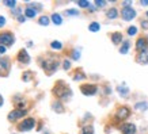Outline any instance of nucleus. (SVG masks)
Segmentation results:
<instances>
[{"label": "nucleus", "instance_id": "nucleus-8", "mask_svg": "<svg viewBox=\"0 0 148 134\" xmlns=\"http://www.w3.org/2000/svg\"><path fill=\"white\" fill-rule=\"evenodd\" d=\"M122 134H135L136 133V126L133 123H125L121 126Z\"/></svg>", "mask_w": 148, "mask_h": 134}, {"label": "nucleus", "instance_id": "nucleus-32", "mask_svg": "<svg viewBox=\"0 0 148 134\" xmlns=\"http://www.w3.org/2000/svg\"><path fill=\"white\" fill-rule=\"evenodd\" d=\"M30 75H32L30 72H26V73H25V76H23V80H25V81H29V80H30V77H32Z\"/></svg>", "mask_w": 148, "mask_h": 134}, {"label": "nucleus", "instance_id": "nucleus-15", "mask_svg": "<svg viewBox=\"0 0 148 134\" xmlns=\"http://www.w3.org/2000/svg\"><path fill=\"white\" fill-rule=\"evenodd\" d=\"M112 41H113V44H116L118 45L120 42L122 41V35H121V33H114L112 35Z\"/></svg>", "mask_w": 148, "mask_h": 134}, {"label": "nucleus", "instance_id": "nucleus-29", "mask_svg": "<svg viewBox=\"0 0 148 134\" xmlns=\"http://www.w3.org/2000/svg\"><path fill=\"white\" fill-rule=\"evenodd\" d=\"M73 79L75 80H83V79H86V76L82 75V73H76V76H73Z\"/></svg>", "mask_w": 148, "mask_h": 134}, {"label": "nucleus", "instance_id": "nucleus-39", "mask_svg": "<svg viewBox=\"0 0 148 134\" xmlns=\"http://www.w3.org/2000/svg\"><path fill=\"white\" fill-rule=\"evenodd\" d=\"M140 4L141 5H148V0L147 1H140Z\"/></svg>", "mask_w": 148, "mask_h": 134}, {"label": "nucleus", "instance_id": "nucleus-22", "mask_svg": "<svg viewBox=\"0 0 148 134\" xmlns=\"http://www.w3.org/2000/svg\"><path fill=\"white\" fill-rule=\"evenodd\" d=\"M50 46H52V49H56V50H60L61 48H63L61 42H58V41H53V42L50 44Z\"/></svg>", "mask_w": 148, "mask_h": 134}, {"label": "nucleus", "instance_id": "nucleus-21", "mask_svg": "<svg viewBox=\"0 0 148 134\" xmlns=\"http://www.w3.org/2000/svg\"><path fill=\"white\" fill-rule=\"evenodd\" d=\"M8 69V61L0 58V71H7Z\"/></svg>", "mask_w": 148, "mask_h": 134}, {"label": "nucleus", "instance_id": "nucleus-42", "mask_svg": "<svg viewBox=\"0 0 148 134\" xmlns=\"http://www.w3.org/2000/svg\"><path fill=\"white\" fill-rule=\"evenodd\" d=\"M147 16H148V12H147Z\"/></svg>", "mask_w": 148, "mask_h": 134}, {"label": "nucleus", "instance_id": "nucleus-5", "mask_svg": "<svg viewBox=\"0 0 148 134\" xmlns=\"http://www.w3.org/2000/svg\"><path fill=\"white\" fill-rule=\"evenodd\" d=\"M122 18H124V20H132V19L136 16V11L132 7H125V8L122 10Z\"/></svg>", "mask_w": 148, "mask_h": 134}, {"label": "nucleus", "instance_id": "nucleus-34", "mask_svg": "<svg viewBox=\"0 0 148 134\" xmlns=\"http://www.w3.org/2000/svg\"><path fill=\"white\" fill-rule=\"evenodd\" d=\"M95 4L98 5V7H103V5L106 4V1H99V0H97V1H95Z\"/></svg>", "mask_w": 148, "mask_h": 134}, {"label": "nucleus", "instance_id": "nucleus-26", "mask_svg": "<svg viewBox=\"0 0 148 134\" xmlns=\"http://www.w3.org/2000/svg\"><path fill=\"white\" fill-rule=\"evenodd\" d=\"M72 58H73V60H79V58H80V52H79V50H73V52H72Z\"/></svg>", "mask_w": 148, "mask_h": 134}, {"label": "nucleus", "instance_id": "nucleus-12", "mask_svg": "<svg viewBox=\"0 0 148 134\" xmlns=\"http://www.w3.org/2000/svg\"><path fill=\"white\" fill-rule=\"evenodd\" d=\"M137 61L140 64H148V49L141 52V53L137 56Z\"/></svg>", "mask_w": 148, "mask_h": 134}, {"label": "nucleus", "instance_id": "nucleus-4", "mask_svg": "<svg viewBox=\"0 0 148 134\" xmlns=\"http://www.w3.org/2000/svg\"><path fill=\"white\" fill-rule=\"evenodd\" d=\"M14 44V35L10 33H4V34H0V45L3 46H10Z\"/></svg>", "mask_w": 148, "mask_h": 134}, {"label": "nucleus", "instance_id": "nucleus-23", "mask_svg": "<svg viewBox=\"0 0 148 134\" xmlns=\"http://www.w3.org/2000/svg\"><path fill=\"white\" fill-rule=\"evenodd\" d=\"M38 23L42 24V26H48V24H49V18H48V16H41Z\"/></svg>", "mask_w": 148, "mask_h": 134}, {"label": "nucleus", "instance_id": "nucleus-1", "mask_svg": "<svg viewBox=\"0 0 148 134\" xmlns=\"http://www.w3.org/2000/svg\"><path fill=\"white\" fill-rule=\"evenodd\" d=\"M54 94L57 95L60 99H63V100H68L72 96L71 89L68 88V87H65V85H57L54 88Z\"/></svg>", "mask_w": 148, "mask_h": 134}, {"label": "nucleus", "instance_id": "nucleus-6", "mask_svg": "<svg viewBox=\"0 0 148 134\" xmlns=\"http://www.w3.org/2000/svg\"><path fill=\"white\" fill-rule=\"evenodd\" d=\"M80 89L86 96H91V95L97 94V85H94V84H84V85H82Z\"/></svg>", "mask_w": 148, "mask_h": 134}, {"label": "nucleus", "instance_id": "nucleus-40", "mask_svg": "<svg viewBox=\"0 0 148 134\" xmlns=\"http://www.w3.org/2000/svg\"><path fill=\"white\" fill-rule=\"evenodd\" d=\"M132 4V1H124V5H130Z\"/></svg>", "mask_w": 148, "mask_h": 134}, {"label": "nucleus", "instance_id": "nucleus-35", "mask_svg": "<svg viewBox=\"0 0 148 134\" xmlns=\"http://www.w3.org/2000/svg\"><path fill=\"white\" fill-rule=\"evenodd\" d=\"M5 24V18L4 16H0V27H3Z\"/></svg>", "mask_w": 148, "mask_h": 134}, {"label": "nucleus", "instance_id": "nucleus-19", "mask_svg": "<svg viewBox=\"0 0 148 134\" xmlns=\"http://www.w3.org/2000/svg\"><path fill=\"white\" fill-rule=\"evenodd\" d=\"M52 20H53L54 24H61L63 23V19H61V16L58 14H53L52 15Z\"/></svg>", "mask_w": 148, "mask_h": 134}, {"label": "nucleus", "instance_id": "nucleus-31", "mask_svg": "<svg viewBox=\"0 0 148 134\" xmlns=\"http://www.w3.org/2000/svg\"><path fill=\"white\" fill-rule=\"evenodd\" d=\"M4 4L7 5V7H11V8H14L16 3H15V1H4Z\"/></svg>", "mask_w": 148, "mask_h": 134}, {"label": "nucleus", "instance_id": "nucleus-7", "mask_svg": "<svg viewBox=\"0 0 148 134\" xmlns=\"http://www.w3.org/2000/svg\"><path fill=\"white\" fill-rule=\"evenodd\" d=\"M130 111H129V108L128 107H121L118 111H117L116 114V118H117V121H122V119H126L128 116H129Z\"/></svg>", "mask_w": 148, "mask_h": 134}, {"label": "nucleus", "instance_id": "nucleus-27", "mask_svg": "<svg viewBox=\"0 0 148 134\" xmlns=\"http://www.w3.org/2000/svg\"><path fill=\"white\" fill-rule=\"evenodd\" d=\"M136 33H137V29H136L135 26H132L128 29V34H129V35H135Z\"/></svg>", "mask_w": 148, "mask_h": 134}, {"label": "nucleus", "instance_id": "nucleus-33", "mask_svg": "<svg viewBox=\"0 0 148 134\" xmlns=\"http://www.w3.org/2000/svg\"><path fill=\"white\" fill-rule=\"evenodd\" d=\"M64 69H69V68H71V63H69V61H68V60H65V61H64Z\"/></svg>", "mask_w": 148, "mask_h": 134}, {"label": "nucleus", "instance_id": "nucleus-36", "mask_svg": "<svg viewBox=\"0 0 148 134\" xmlns=\"http://www.w3.org/2000/svg\"><path fill=\"white\" fill-rule=\"evenodd\" d=\"M4 53H5V46L0 45V56H1V54H4Z\"/></svg>", "mask_w": 148, "mask_h": 134}, {"label": "nucleus", "instance_id": "nucleus-16", "mask_svg": "<svg viewBox=\"0 0 148 134\" xmlns=\"http://www.w3.org/2000/svg\"><path fill=\"white\" fill-rule=\"evenodd\" d=\"M135 108H136V110H139V111H144V110H147V108H148V103H145V102L136 103Z\"/></svg>", "mask_w": 148, "mask_h": 134}, {"label": "nucleus", "instance_id": "nucleus-11", "mask_svg": "<svg viewBox=\"0 0 148 134\" xmlns=\"http://www.w3.org/2000/svg\"><path fill=\"white\" fill-rule=\"evenodd\" d=\"M136 49L139 50V52H144V50H147V41L144 39V38H139L137 44H136Z\"/></svg>", "mask_w": 148, "mask_h": 134}, {"label": "nucleus", "instance_id": "nucleus-38", "mask_svg": "<svg viewBox=\"0 0 148 134\" xmlns=\"http://www.w3.org/2000/svg\"><path fill=\"white\" fill-rule=\"evenodd\" d=\"M18 20L21 23H23V22H25V16H18Z\"/></svg>", "mask_w": 148, "mask_h": 134}, {"label": "nucleus", "instance_id": "nucleus-24", "mask_svg": "<svg viewBox=\"0 0 148 134\" xmlns=\"http://www.w3.org/2000/svg\"><path fill=\"white\" fill-rule=\"evenodd\" d=\"M82 134H94V129L91 126H87V127L82 130Z\"/></svg>", "mask_w": 148, "mask_h": 134}, {"label": "nucleus", "instance_id": "nucleus-3", "mask_svg": "<svg viewBox=\"0 0 148 134\" xmlns=\"http://www.w3.org/2000/svg\"><path fill=\"white\" fill-rule=\"evenodd\" d=\"M42 68H44L46 72L52 73V72H54L58 68V63H57V61H53V60H48V61H44Z\"/></svg>", "mask_w": 148, "mask_h": 134}, {"label": "nucleus", "instance_id": "nucleus-9", "mask_svg": "<svg viewBox=\"0 0 148 134\" xmlns=\"http://www.w3.org/2000/svg\"><path fill=\"white\" fill-rule=\"evenodd\" d=\"M25 114H26V110H14L8 114V119L10 121H15L18 118H22Z\"/></svg>", "mask_w": 148, "mask_h": 134}, {"label": "nucleus", "instance_id": "nucleus-28", "mask_svg": "<svg viewBox=\"0 0 148 134\" xmlns=\"http://www.w3.org/2000/svg\"><path fill=\"white\" fill-rule=\"evenodd\" d=\"M65 14H67V15H79V11H77V10H67V11H65Z\"/></svg>", "mask_w": 148, "mask_h": 134}, {"label": "nucleus", "instance_id": "nucleus-37", "mask_svg": "<svg viewBox=\"0 0 148 134\" xmlns=\"http://www.w3.org/2000/svg\"><path fill=\"white\" fill-rule=\"evenodd\" d=\"M141 26H143V29H145V30H147V29H148V20H144V22H141Z\"/></svg>", "mask_w": 148, "mask_h": 134}, {"label": "nucleus", "instance_id": "nucleus-14", "mask_svg": "<svg viewBox=\"0 0 148 134\" xmlns=\"http://www.w3.org/2000/svg\"><path fill=\"white\" fill-rule=\"evenodd\" d=\"M25 14H26L27 18H34L37 15V11L33 8V7H27V8L25 10Z\"/></svg>", "mask_w": 148, "mask_h": 134}, {"label": "nucleus", "instance_id": "nucleus-18", "mask_svg": "<svg viewBox=\"0 0 148 134\" xmlns=\"http://www.w3.org/2000/svg\"><path fill=\"white\" fill-rule=\"evenodd\" d=\"M106 15H108L109 19H116L117 15H118V12H117L116 8H110V10L108 11V14H106Z\"/></svg>", "mask_w": 148, "mask_h": 134}, {"label": "nucleus", "instance_id": "nucleus-20", "mask_svg": "<svg viewBox=\"0 0 148 134\" xmlns=\"http://www.w3.org/2000/svg\"><path fill=\"white\" fill-rule=\"evenodd\" d=\"M88 29H90V31H92V33H97V31H99V29H101V26H99V23H97V22H92L88 26Z\"/></svg>", "mask_w": 148, "mask_h": 134}, {"label": "nucleus", "instance_id": "nucleus-25", "mask_svg": "<svg viewBox=\"0 0 148 134\" xmlns=\"http://www.w3.org/2000/svg\"><path fill=\"white\" fill-rule=\"evenodd\" d=\"M53 110H54V111H57V112H63L64 111L63 106H61L60 103H54V104H53Z\"/></svg>", "mask_w": 148, "mask_h": 134}, {"label": "nucleus", "instance_id": "nucleus-2", "mask_svg": "<svg viewBox=\"0 0 148 134\" xmlns=\"http://www.w3.org/2000/svg\"><path fill=\"white\" fill-rule=\"evenodd\" d=\"M34 125H36L34 118H27V119H25V121L21 123L19 130H21V131H29V130H32L33 127H34Z\"/></svg>", "mask_w": 148, "mask_h": 134}, {"label": "nucleus", "instance_id": "nucleus-13", "mask_svg": "<svg viewBox=\"0 0 148 134\" xmlns=\"http://www.w3.org/2000/svg\"><path fill=\"white\" fill-rule=\"evenodd\" d=\"M117 91H118V94L121 95V96H126V95L129 94V89H128V87H126L125 84L118 85V87H117Z\"/></svg>", "mask_w": 148, "mask_h": 134}, {"label": "nucleus", "instance_id": "nucleus-17", "mask_svg": "<svg viewBox=\"0 0 148 134\" xmlns=\"http://www.w3.org/2000/svg\"><path fill=\"white\" fill-rule=\"evenodd\" d=\"M129 46H130L129 41H125V42H124V45L121 46V49H120V53H121V54H126V53H128V50H129Z\"/></svg>", "mask_w": 148, "mask_h": 134}, {"label": "nucleus", "instance_id": "nucleus-30", "mask_svg": "<svg viewBox=\"0 0 148 134\" xmlns=\"http://www.w3.org/2000/svg\"><path fill=\"white\" fill-rule=\"evenodd\" d=\"M79 7H90V3L88 1H77Z\"/></svg>", "mask_w": 148, "mask_h": 134}, {"label": "nucleus", "instance_id": "nucleus-41", "mask_svg": "<svg viewBox=\"0 0 148 134\" xmlns=\"http://www.w3.org/2000/svg\"><path fill=\"white\" fill-rule=\"evenodd\" d=\"M1 104H3V98L0 96V106H1Z\"/></svg>", "mask_w": 148, "mask_h": 134}, {"label": "nucleus", "instance_id": "nucleus-10", "mask_svg": "<svg viewBox=\"0 0 148 134\" xmlns=\"http://www.w3.org/2000/svg\"><path fill=\"white\" fill-rule=\"evenodd\" d=\"M18 60L23 64H29L30 63V56H29V53H27L26 50H21L18 54Z\"/></svg>", "mask_w": 148, "mask_h": 134}]
</instances>
